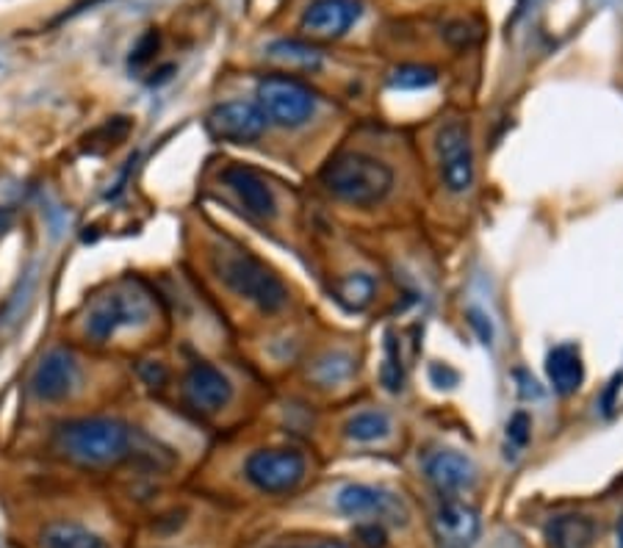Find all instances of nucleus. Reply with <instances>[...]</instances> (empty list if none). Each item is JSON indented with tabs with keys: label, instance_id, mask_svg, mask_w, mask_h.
<instances>
[{
	"label": "nucleus",
	"instance_id": "nucleus-1",
	"mask_svg": "<svg viewBox=\"0 0 623 548\" xmlns=\"http://www.w3.org/2000/svg\"><path fill=\"white\" fill-rule=\"evenodd\" d=\"M56 444L59 451L69 460L103 469L125 460L134 451V432L123 421L94 416V419H75L59 426Z\"/></svg>",
	"mask_w": 623,
	"mask_h": 548
},
{
	"label": "nucleus",
	"instance_id": "nucleus-2",
	"mask_svg": "<svg viewBox=\"0 0 623 548\" xmlns=\"http://www.w3.org/2000/svg\"><path fill=\"white\" fill-rule=\"evenodd\" d=\"M321 183L355 208H374L394 189V169L369 153H341L321 169Z\"/></svg>",
	"mask_w": 623,
	"mask_h": 548
},
{
	"label": "nucleus",
	"instance_id": "nucleus-3",
	"mask_svg": "<svg viewBox=\"0 0 623 548\" xmlns=\"http://www.w3.org/2000/svg\"><path fill=\"white\" fill-rule=\"evenodd\" d=\"M214 269L228 289L250 300L264 314H278L289 303V289L260 258L241 246H219L214 253Z\"/></svg>",
	"mask_w": 623,
	"mask_h": 548
},
{
	"label": "nucleus",
	"instance_id": "nucleus-4",
	"mask_svg": "<svg viewBox=\"0 0 623 548\" xmlns=\"http://www.w3.org/2000/svg\"><path fill=\"white\" fill-rule=\"evenodd\" d=\"M150 294L139 283H123L112 285L105 294L94 296L92 305H89L87 321H84V330H87L89 339L94 341H109L112 335H117L125 327H139L150 319Z\"/></svg>",
	"mask_w": 623,
	"mask_h": 548
},
{
	"label": "nucleus",
	"instance_id": "nucleus-5",
	"mask_svg": "<svg viewBox=\"0 0 623 548\" xmlns=\"http://www.w3.org/2000/svg\"><path fill=\"white\" fill-rule=\"evenodd\" d=\"M255 98H258V109L264 112L266 123H275L289 130L303 128L319 105L314 89L303 80L291 78V75H266L258 84Z\"/></svg>",
	"mask_w": 623,
	"mask_h": 548
},
{
	"label": "nucleus",
	"instance_id": "nucleus-6",
	"mask_svg": "<svg viewBox=\"0 0 623 548\" xmlns=\"http://www.w3.org/2000/svg\"><path fill=\"white\" fill-rule=\"evenodd\" d=\"M244 474L260 493L283 496L303 485L305 474H308V460L303 451L285 449V446L258 449L244 462Z\"/></svg>",
	"mask_w": 623,
	"mask_h": 548
},
{
	"label": "nucleus",
	"instance_id": "nucleus-7",
	"mask_svg": "<svg viewBox=\"0 0 623 548\" xmlns=\"http://www.w3.org/2000/svg\"><path fill=\"white\" fill-rule=\"evenodd\" d=\"M441 180L452 194H466L474 186V144H471L469 125L446 123L435 136Z\"/></svg>",
	"mask_w": 623,
	"mask_h": 548
},
{
	"label": "nucleus",
	"instance_id": "nucleus-8",
	"mask_svg": "<svg viewBox=\"0 0 623 548\" xmlns=\"http://www.w3.org/2000/svg\"><path fill=\"white\" fill-rule=\"evenodd\" d=\"M208 133L216 142L230 144H250L260 139L266 130V117L258 109V103H247V100H228V103L211 109Z\"/></svg>",
	"mask_w": 623,
	"mask_h": 548
},
{
	"label": "nucleus",
	"instance_id": "nucleus-9",
	"mask_svg": "<svg viewBox=\"0 0 623 548\" xmlns=\"http://www.w3.org/2000/svg\"><path fill=\"white\" fill-rule=\"evenodd\" d=\"M80 380V366L73 352L59 346L50 349L34 369L31 391L42 402H62L75 391Z\"/></svg>",
	"mask_w": 623,
	"mask_h": 548
},
{
	"label": "nucleus",
	"instance_id": "nucleus-10",
	"mask_svg": "<svg viewBox=\"0 0 623 548\" xmlns=\"http://www.w3.org/2000/svg\"><path fill=\"white\" fill-rule=\"evenodd\" d=\"M335 505L349 518H385L391 524L408 521V507L402 505L394 493H385L371 485H346L339 493Z\"/></svg>",
	"mask_w": 623,
	"mask_h": 548
},
{
	"label": "nucleus",
	"instance_id": "nucleus-11",
	"mask_svg": "<svg viewBox=\"0 0 623 548\" xmlns=\"http://www.w3.org/2000/svg\"><path fill=\"white\" fill-rule=\"evenodd\" d=\"M183 394L186 402L200 413H219L233 399V385L216 366L198 360V364H192V369L186 371Z\"/></svg>",
	"mask_w": 623,
	"mask_h": 548
},
{
	"label": "nucleus",
	"instance_id": "nucleus-12",
	"mask_svg": "<svg viewBox=\"0 0 623 548\" xmlns=\"http://www.w3.org/2000/svg\"><path fill=\"white\" fill-rule=\"evenodd\" d=\"M427 480L435 485V490L446 499H455L460 493H469L476 485V466L471 457L460 455L455 449L432 451L424 462Z\"/></svg>",
	"mask_w": 623,
	"mask_h": 548
},
{
	"label": "nucleus",
	"instance_id": "nucleus-13",
	"mask_svg": "<svg viewBox=\"0 0 623 548\" xmlns=\"http://www.w3.org/2000/svg\"><path fill=\"white\" fill-rule=\"evenodd\" d=\"M364 9L360 0H314L303 12V31L319 39H339L358 23Z\"/></svg>",
	"mask_w": 623,
	"mask_h": 548
},
{
	"label": "nucleus",
	"instance_id": "nucleus-14",
	"mask_svg": "<svg viewBox=\"0 0 623 548\" xmlns=\"http://www.w3.org/2000/svg\"><path fill=\"white\" fill-rule=\"evenodd\" d=\"M438 548H474L480 537V512L457 499H446L432 518Z\"/></svg>",
	"mask_w": 623,
	"mask_h": 548
},
{
	"label": "nucleus",
	"instance_id": "nucleus-15",
	"mask_svg": "<svg viewBox=\"0 0 623 548\" xmlns=\"http://www.w3.org/2000/svg\"><path fill=\"white\" fill-rule=\"evenodd\" d=\"M223 180H225V186H230V191L239 197V203L244 205V211H247L250 216H255V219H260V222L278 216V200H275V191L266 186V180L260 178L255 169L236 164V167L225 169Z\"/></svg>",
	"mask_w": 623,
	"mask_h": 548
},
{
	"label": "nucleus",
	"instance_id": "nucleus-16",
	"mask_svg": "<svg viewBox=\"0 0 623 548\" xmlns=\"http://www.w3.org/2000/svg\"><path fill=\"white\" fill-rule=\"evenodd\" d=\"M546 377L551 388L560 396H571L582 388L585 382V364L576 344H560L546 355Z\"/></svg>",
	"mask_w": 623,
	"mask_h": 548
},
{
	"label": "nucleus",
	"instance_id": "nucleus-17",
	"mask_svg": "<svg viewBox=\"0 0 623 548\" xmlns=\"http://www.w3.org/2000/svg\"><path fill=\"white\" fill-rule=\"evenodd\" d=\"M546 543L549 548H593L596 543V524L587 515H557L546 524Z\"/></svg>",
	"mask_w": 623,
	"mask_h": 548
},
{
	"label": "nucleus",
	"instance_id": "nucleus-18",
	"mask_svg": "<svg viewBox=\"0 0 623 548\" xmlns=\"http://www.w3.org/2000/svg\"><path fill=\"white\" fill-rule=\"evenodd\" d=\"M42 548H112L109 540L89 526L73 524V521H53L39 535Z\"/></svg>",
	"mask_w": 623,
	"mask_h": 548
},
{
	"label": "nucleus",
	"instance_id": "nucleus-19",
	"mask_svg": "<svg viewBox=\"0 0 623 548\" xmlns=\"http://www.w3.org/2000/svg\"><path fill=\"white\" fill-rule=\"evenodd\" d=\"M269 59L285 64L291 69H303V73H316L321 69V53L308 42H296V39H278L266 48Z\"/></svg>",
	"mask_w": 623,
	"mask_h": 548
},
{
	"label": "nucleus",
	"instance_id": "nucleus-20",
	"mask_svg": "<svg viewBox=\"0 0 623 548\" xmlns=\"http://www.w3.org/2000/svg\"><path fill=\"white\" fill-rule=\"evenodd\" d=\"M374 291H377V280L371 278L369 271H352V275H346L344 280H339V285H335V300H339L344 308L349 310H366L371 305V300H374Z\"/></svg>",
	"mask_w": 623,
	"mask_h": 548
},
{
	"label": "nucleus",
	"instance_id": "nucleus-21",
	"mask_svg": "<svg viewBox=\"0 0 623 548\" xmlns=\"http://www.w3.org/2000/svg\"><path fill=\"white\" fill-rule=\"evenodd\" d=\"M344 435L355 444H374L391 435V419L383 410H364V413L352 416L344 424Z\"/></svg>",
	"mask_w": 623,
	"mask_h": 548
},
{
	"label": "nucleus",
	"instance_id": "nucleus-22",
	"mask_svg": "<svg viewBox=\"0 0 623 548\" xmlns=\"http://www.w3.org/2000/svg\"><path fill=\"white\" fill-rule=\"evenodd\" d=\"M438 80L435 69L432 67H421V64H402L391 73L389 84L394 89H405V92H419V89L432 87Z\"/></svg>",
	"mask_w": 623,
	"mask_h": 548
},
{
	"label": "nucleus",
	"instance_id": "nucleus-23",
	"mask_svg": "<svg viewBox=\"0 0 623 548\" xmlns=\"http://www.w3.org/2000/svg\"><path fill=\"white\" fill-rule=\"evenodd\" d=\"M380 380H383L385 391H391V394H399L402 385H405V366H402L399 341H396L394 333L385 335V358L383 369H380Z\"/></svg>",
	"mask_w": 623,
	"mask_h": 548
},
{
	"label": "nucleus",
	"instance_id": "nucleus-24",
	"mask_svg": "<svg viewBox=\"0 0 623 548\" xmlns=\"http://www.w3.org/2000/svg\"><path fill=\"white\" fill-rule=\"evenodd\" d=\"M530 437H532V419L524 413V410H519V413H512L510 421H507V430H505V449H507V457H516L521 455V451L530 446Z\"/></svg>",
	"mask_w": 623,
	"mask_h": 548
},
{
	"label": "nucleus",
	"instance_id": "nucleus-25",
	"mask_svg": "<svg viewBox=\"0 0 623 548\" xmlns=\"http://www.w3.org/2000/svg\"><path fill=\"white\" fill-rule=\"evenodd\" d=\"M349 374H352V358H346V355H328V358H321L319 366H316V377H319L325 385L346 380Z\"/></svg>",
	"mask_w": 623,
	"mask_h": 548
},
{
	"label": "nucleus",
	"instance_id": "nucleus-26",
	"mask_svg": "<svg viewBox=\"0 0 623 548\" xmlns=\"http://www.w3.org/2000/svg\"><path fill=\"white\" fill-rule=\"evenodd\" d=\"M158 44H161L158 31H155V28H148V31L139 37V42L134 44V50H130V59H128L130 69H142L144 64L153 62V56L158 53Z\"/></svg>",
	"mask_w": 623,
	"mask_h": 548
},
{
	"label": "nucleus",
	"instance_id": "nucleus-27",
	"mask_svg": "<svg viewBox=\"0 0 623 548\" xmlns=\"http://www.w3.org/2000/svg\"><path fill=\"white\" fill-rule=\"evenodd\" d=\"M355 537H358V546L360 548H383L385 546V532H383V526H380V524L358 526Z\"/></svg>",
	"mask_w": 623,
	"mask_h": 548
},
{
	"label": "nucleus",
	"instance_id": "nucleus-28",
	"mask_svg": "<svg viewBox=\"0 0 623 548\" xmlns=\"http://www.w3.org/2000/svg\"><path fill=\"white\" fill-rule=\"evenodd\" d=\"M283 548H344V546L333 540H325V543H314V546H283Z\"/></svg>",
	"mask_w": 623,
	"mask_h": 548
},
{
	"label": "nucleus",
	"instance_id": "nucleus-29",
	"mask_svg": "<svg viewBox=\"0 0 623 548\" xmlns=\"http://www.w3.org/2000/svg\"><path fill=\"white\" fill-rule=\"evenodd\" d=\"M9 222H12V211L0 208V233L9 228Z\"/></svg>",
	"mask_w": 623,
	"mask_h": 548
},
{
	"label": "nucleus",
	"instance_id": "nucleus-30",
	"mask_svg": "<svg viewBox=\"0 0 623 548\" xmlns=\"http://www.w3.org/2000/svg\"><path fill=\"white\" fill-rule=\"evenodd\" d=\"M615 540H618V548H623V515H621V521H618V535H615Z\"/></svg>",
	"mask_w": 623,
	"mask_h": 548
}]
</instances>
